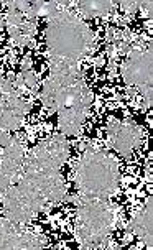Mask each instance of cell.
Masks as SVG:
<instances>
[{"label": "cell", "instance_id": "5bb4252c", "mask_svg": "<svg viewBox=\"0 0 153 250\" xmlns=\"http://www.w3.org/2000/svg\"><path fill=\"white\" fill-rule=\"evenodd\" d=\"M12 142V135L8 132H2L0 130V150L5 148V146Z\"/></svg>", "mask_w": 153, "mask_h": 250}, {"label": "cell", "instance_id": "6da1fadb", "mask_svg": "<svg viewBox=\"0 0 153 250\" xmlns=\"http://www.w3.org/2000/svg\"><path fill=\"white\" fill-rule=\"evenodd\" d=\"M40 99L49 112L58 115L61 135H78L92 105V92L81 74L79 62L53 58Z\"/></svg>", "mask_w": 153, "mask_h": 250}, {"label": "cell", "instance_id": "277c9868", "mask_svg": "<svg viewBox=\"0 0 153 250\" xmlns=\"http://www.w3.org/2000/svg\"><path fill=\"white\" fill-rule=\"evenodd\" d=\"M91 30L71 12H60L48 20L46 44L53 58L78 61L91 46Z\"/></svg>", "mask_w": 153, "mask_h": 250}, {"label": "cell", "instance_id": "30bf717a", "mask_svg": "<svg viewBox=\"0 0 153 250\" xmlns=\"http://www.w3.org/2000/svg\"><path fill=\"white\" fill-rule=\"evenodd\" d=\"M0 130L2 132H15L23 124L26 114L30 112V102L22 97V92H13L8 96L0 97Z\"/></svg>", "mask_w": 153, "mask_h": 250}, {"label": "cell", "instance_id": "9c48e42d", "mask_svg": "<svg viewBox=\"0 0 153 250\" xmlns=\"http://www.w3.org/2000/svg\"><path fill=\"white\" fill-rule=\"evenodd\" d=\"M25 155L26 151L23 144L19 138L12 137V142L3 148L2 158H0V191L2 193L19 180Z\"/></svg>", "mask_w": 153, "mask_h": 250}, {"label": "cell", "instance_id": "8992f818", "mask_svg": "<svg viewBox=\"0 0 153 250\" xmlns=\"http://www.w3.org/2000/svg\"><path fill=\"white\" fill-rule=\"evenodd\" d=\"M120 74L127 86L142 94L145 105H152V48L132 50L120 66Z\"/></svg>", "mask_w": 153, "mask_h": 250}, {"label": "cell", "instance_id": "7c38bea8", "mask_svg": "<svg viewBox=\"0 0 153 250\" xmlns=\"http://www.w3.org/2000/svg\"><path fill=\"white\" fill-rule=\"evenodd\" d=\"M25 229L23 224H17L5 217L0 219V250H15Z\"/></svg>", "mask_w": 153, "mask_h": 250}, {"label": "cell", "instance_id": "8fae6325", "mask_svg": "<svg viewBox=\"0 0 153 250\" xmlns=\"http://www.w3.org/2000/svg\"><path fill=\"white\" fill-rule=\"evenodd\" d=\"M152 208H153V201L152 198L147 201L145 206L138 209L137 212H135V216L130 219L129 222V230L130 234H133L135 237H138L142 240L143 244L147 245L148 250H152Z\"/></svg>", "mask_w": 153, "mask_h": 250}, {"label": "cell", "instance_id": "e0dca14e", "mask_svg": "<svg viewBox=\"0 0 153 250\" xmlns=\"http://www.w3.org/2000/svg\"><path fill=\"white\" fill-rule=\"evenodd\" d=\"M0 114H2V107H0Z\"/></svg>", "mask_w": 153, "mask_h": 250}, {"label": "cell", "instance_id": "ac0fdd59", "mask_svg": "<svg viewBox=\"0 0 153 250\" xmlns=\"http://www.w3.org/2000/svg\"><path fill=\"white\" fill-rule=\"evenodd\" d=\"M7 2H12V0H7Z\"/></svg>", "mask_w": 153, "mask_h": 250}, {"label": "cell", "instance_id": "52a82bcc", "mask_svg": "<svg viewBox=\"0 0 153 250\" xmlns=\"http://www.w3.org/2000/svg\"><path fill=\"white\" fill-rule=\"evenodd\" d=\"M67 156H69L67 138L58 133V135H53L46 140L40 142L35 148H31L25 155L23 165L25 167L61 171V167L67 162Z\"/></svg>", "mask_w": 153, "mask_h": 250}, {"label": "cell", "instance_id": "2e32d148", "mask_svg": "<svg viewBox=\"0 0 153 250\" xmlns=\"http://www.w3.org/2000/svg\"><path fill=\"white\" fill-rule=\"evenodd\" d=\"M5 28V19H2V15H0V30Z\"/></svg>", "mask_w": 153, "mask_h": 250}, {"label": "cell", "instance_id": "9a60e30c", "mask_svg": "<svg viewBox=\"0 0 153 250\" xmlns=\"http://www.w3.org/2000/svg\"><path fill=\"white\" fill-rule=\"evenodd\" d=\"M53 2H56L60 7H65V5H69V3H71V0H53Z\"/></svg>", "mask_w": 153, "mask_h": 250}, {"label": "cell", "instance_id": "3957f363", "mask_svg": "<svg viewBox=\"0 0 153 250\" xmlns=\"http://www.w3.org/2000/svg\"><path fill=\"white\" fill-rule=\"evenodd\" d=\"M120 183L117 158L106 150H86L74 168L79 199H109Z\"/></svg>", "mask_w": 153, "mask_h": 250}, {"label": "cell", "instance_id": "5b68a950", "mask_svg": "<svg viewBox=\"0 0 153 250\" xmlns=\"http://www.w3.org/2000/svg\"><path fill=\"white\" fill-rule=\"evenodd\" d=\"M78 203L76 237L83 250H94L110 237L115 226V208L109 199H79Z\"/></svg>", "mask_w": 153, "mask_h": 250}, {"label": "cell", "instance_id": "7a4b0ae2", "mask_svg": "<svg viewBox=\"0 0 153 250\" xmlns=\"http://www.w3.org/2000/svg\"><path fill=\"white\" fill-rule=\"evenodd\" d=\"M65 196L66 185L61 171L22 165L17 183L2 193L3 217L25 226Z\"/></svg>", "mask_w": 153, "mask_h": 250}, {"label": "cell", "instance_id": "4fadbf2b", "mask_svg": "<svg viewBox=\"0 0 153 250\" xmlns=\"http://www.w3.org/2000/svg\"><path fill=\"white\" fill-rule=\"evenodd\" d=\"M112 0H79V10L86 19H101L112 12Z\"/></svg>", "mask_w": 153, "mask_h": 250}, {"label": "cell", "instance_id": "ba28073f", "mask_svg": "<svg viewBox=\"0 0 153 250\" xmlns=\"http://www.w3.org/2000/svg\"><path fill=\"white\" fill-rule=\"evenodd\" d=\"M107 140L117 153L129 158L143 142V130L133 120H112L107 125Z\"/></svg>", "mask_w": 153, "mask_h": 250}]
</instances>
